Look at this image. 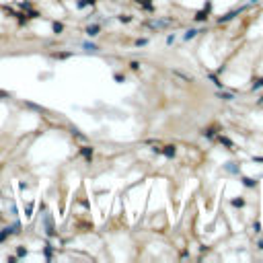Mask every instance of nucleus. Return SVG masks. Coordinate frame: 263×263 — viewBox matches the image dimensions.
<instances>
[{"label": "nucleus", "mask_w": 263, "mask_h": 263, "mask_svg": "<svg viewBox=\"0 0 263 263\" xmlns=\"http://www.w3.org/2000/svg\"><path fill=\"white\" fill-rule=\"evenodd\" d=\"M82 156L90 160V156H93V150H90V148H82Z\"/></svg>", "instance_id": "obj_3"}, {"label": "nucleus", "mask_w": 263, "mask_h": 263, "mask_svg": "<svg viewBox=\"0 0 263 263\" xmlns=\"http://www.w3.org/2000/svg\"><path fill=\"white\" fill-rule=\"evenodd\" d=\"M261 86H263V80H257V82L253 85V89H261Z\"/></svg>", "instance_id": "obj_9"}, {"label": "nucleus", "mask_w": 263, "mask_h": 263, "mask_svg": "<svg viewBox=\"0 0 263 263\" xmlns=\"http://www.w3.org/2000/svg\"><path fill=\"white\" fill-rule=\"evenodd\" d=\"M54 31H56V33H60V31H62V25H60V23H56V25H54Z\"/></svg>", "instance_id": "obj_10"}, {"label": "nucleus", "mask_w": 263, "mask_h": 263, "mask_svg": "<svg viewBox=\"0 0 263 263\" xmlns=\"http://www.w3.org/2000/svg\"><path fill=\"white\" fill-rule=\"evenodd\" d=\"M220 97H222V99H226V101L232 99V95H228V93H220Z\"/></svg>", "instance_id": "obj_6"}, {"label": "nucleus", "mask_w": 263, "mask_h": 263, "mask_svg": "<svg viewBox=\"0 0 263 263\" xmlns=\"http://www.w3.org/2000/svg\"><path fill=\"white\" fill-rule=\"evenodd\" d=\"M97 31H99V27L93 25V27H89V29H86V35H89V37H95V35H97Z\"/></svg>", "instance_id": "obj_1"}, {"label": "nucleus", "mask_w": 263, "mask_h": 263, "mask_svg": "<svg viewBox=\"0 0 263 263\" xmlns=\"http://www.w3.org/2000/svg\"><path fill=\"white\" fill-rule=\"evenodd\" d=\"M164 154H167V156H173V154H175V148H173V146H167Z\"/></svg>", "instance_id": "obj_5"}, {"label": "nucleus", "mask_w": 263, "mask_h": 263, "mask_svg": "<svg viewBox=\"0 0 263 263\" xmlns=\"http://www.w3.org/2000/svg\"><path fill=\"white\" fill-rule=\"evenodd\" d=\"M243 183L247 185V187H253V185H255V181H253V179H249V177H243Z\"/></svg>", "instance_id": "obj_4"}, {"label": "nucleus", "mask_w": 263, "mask_h": 263, "mask_svg": "<svg viewBox=\"0 0 263 263\" xmlns=\"http://www.w3.org/2000/svg\"><path fill=\"white\" fill-rule=\"evenodd\" d=\"M243 204H245L243 199H232V206H238V208H241V206H243Z\"/></svg>", "instance_id": "obj_7"}, {"label": "nucleus", "mask_w": 263, "mask_h": 263, "mask_svg": "<svg viewBox=\"0 0 263 263\" xmlns=\"http://www.w3.org/2000/svg\"><path fill=\"white\" fill-rule=\"evenodd\" d=\"M85 47H86V50H90V51L97 50V45H93V43H85Z\"/></svg>", "instance_id": "obj_8"}, {"label": "nucleus", "mask_w": 263, "mask_h": 263, "mask_svg": "<svg viewBox=\"0 0 263 263\" xmlns=\"http://www.w3.org/2000/svg\"><path fill=\"white\" fill-rule=\"evenodd\" d=\"M195 35H197V31H195V29H189L187 33H185V39H193Z\"/></svg>", "instance_id": "obj_2"}]
</instances>
